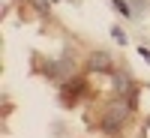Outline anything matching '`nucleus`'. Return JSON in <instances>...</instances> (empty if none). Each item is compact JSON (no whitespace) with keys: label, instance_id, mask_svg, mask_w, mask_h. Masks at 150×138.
Masks as SVG:
<instances>
[{"label":"nucleus","instance_id":"obj_3","mask_svg":"<svg viewBox=\"0 0 150 138\" xmlns=\"http://www.w3.org/2000/svg\"><path fill=\"white\" fill-rule=\"evenodd\" d=\"M33 3H36V9H39V12H48V0H33Z\"/></svg>","mask_w":150,"mask_h":138},{"label":"nucleus","instance_id":"obj_2","mask_svg":"<svg viewBox=\"0 0 150 138\" xmlns=\"http://www.w3.org/2000/svg\"><path fill=\"white\" fill-rule=\"evenodd\" d=\"M114 90H117L120 96H129V90H132V84H129V78H126L123 72L114 75Z\"/></svg>","mask_w":150,"mask_h":138},{"label":"nucleus","instance_id":"obj_1","mask_svg":"<svg viewBox=\"0 0 150 138\" xmlns=\"http://www.w3.org/2000/svg\"><path fill=\"white\" fill-rule=\"evenodd\" d=\"M90 69H93V72H108V69H111L108 54H105V51H96V54L90 57Z\"/></svg>","mask_w":150,"mask_h":138}]
</instances>
